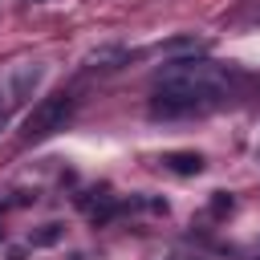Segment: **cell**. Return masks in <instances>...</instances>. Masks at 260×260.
I'll return each mask as SVG.
<instances>
[{"label":"cell","mask_w":260,"mask_h":260,"mask_svg":"<svg viewBox=\"0 0 260 260\" xmlns=\"http://www.w3.org/2000/svg\"><path fill=\"white\" fill-rule=\"evenodd\" d=\"M228 93H232V77L211 61L183 57V61H167L154 73V114H167V118L215 110Z\"/></svg>","instance_id":"cell-1"},{"label":"cell","mask_w":260,"mask_h":260,"mask_svg":"<svg viewBox=\"0 0 260 260\" xmlns=\"http://www.w3.org/2000/svg\"><path fill=\"white\" fill-rule=\"evenodd\" d=\"M162 167L175 171V175H199L203 171V154L199 150H167L162 154Z\"/></svg>","instance_id":"cell-3"},{"label":"cell","mask_w":260,"mask_h":260,"mask_svg":"<svg viewBox=\"0 0 260 260\" xmlns=\"http://www.w3.org/2000/svg\"><path fill=\"white\" fill-rule=\"evenodd\" d=\"M57 240H61V223H45L41 232H32V244H41V248H49Z\"/></svg>","instance_id":"cell-4"},{"label":"cell","mask_w":260,"mask_h":260,"mask_svg":"<svg viewBox=\"0 0 260 260\" xmlns=\"http://www.w3.org/2000/svg\"><path fill=\"white\" fill-rule=\"evenodd\" d=\"M211 211H215V215H223V211H232V195H223V191H215V199H211Z\"/></svg>","instance_id":"cell-5"},{"label":"cell","mask_w":260,"mask_h":260,"mask_svg":"<svg viewBox=\"0 0 260 260\" xmlns=\"http://www.w3.org/2000/svg\"><path fill=\"white\" fill-rule=\"evenodd\" d=\"M73 118V98L69 93H57V98H45L41 106H32V114L24 118V138L28 142H41L57 130H65V122Z\"/></svg>","instance_id":"cell-2"},{"label":"cell","mask_w":260,"mask_h":260,"mask_svg":"<svg viewBox=\"0 0 260 260\" xmlns=\"http://www.w3.org/2000/svg\"><path fill=\"white\" fill-rule=\"evenodd\" d=\"M0 240H4V228H0Z\"/></svg>","instance_id":"cell-6"}]
</instances>
